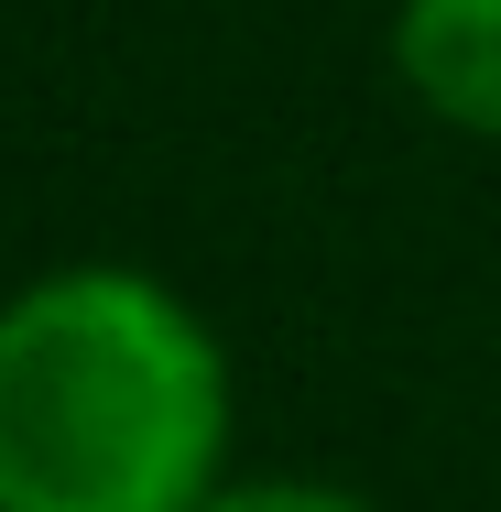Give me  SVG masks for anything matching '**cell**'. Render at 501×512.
<instances>
[{"label":"cell","mask_w":501,"mask_h":512,"mask_svg":"<svg viewBox=\"0 0 501 512\" xmlns=\"http://www.w3.org/2000/svg\"><path fill=\"white\" fill-rule=\"evenodd\" d=\"M197 512H360V502H338V491H295V480H273V491H207Z\"/></svg>","instance_id":"cell-3"},{"label":"cell","mask_w":501,"mask_h":512,"mask_svg":"<svg viewBox=\"0 0 501 512\" xmlns=\"http://www.w3.org/2000/svg\"><path fill=\"white\" fill-rule=\"evenodd\" d=\"M229 447L207 327L142 273L0 306V512H197Z\"/></svg>","instance_id":"cell-1"},{"label":"cell","mask_w":501,"mask_h":512,"mask_svg":"<svg viewBox=\"0 0 501 512\" xmlns=\"http://www.w3.org/2000/svg\"><path fill=\"white\" fill-rule=\"evenodd\" d=\"M393 66L436 120L501 142V0H403L393 11Z\"/></svg>","instance_id":"cell-2"}]
</instances>
